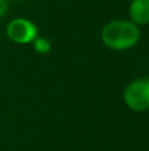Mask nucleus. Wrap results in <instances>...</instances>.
I'll return each instance as SVG.
<instances>
[{
    "instance_id": "nucleus-5",
    "label": "nucleus",
    "mask_w": 149,
    "mask_h": 151,
    "mask_svg": "<svg viewBox=\"0 0 149 151\" xmlns=\"http://www.w3.org/2000/svg\"><path fill=\"white\" fill-rule=\"evenodd\" d=\"M33 47H34V49H36L38 53L45 55V53H48L50 50L52 45H50V42H49V40H48V39L36 37V39H34V41H33Z\"/></svg>"
},
{
    "instance_id": "nucleus-3",
    "label": "nucleus",
    "mask_w": 149,
    "mask_h": 151,
    "mask_svg": "<svg viewBox=\"0 0 149 151\" xmlns=\"http://www.w3.org/2000/svg\"><path fill=\"white\" fill-rule=\"evenodd\" d=\"M5 32L11 41L21 45L31 44L34 41L36 37H38V29H37L36 24L24 17H17L9 21Z\"/></svg>"
},
{
    "instance_id": "nucleus-1",
    "label": "nucleus",
    "mask_w": 149,
    "mask_h": 151,
    "mask_svg": "<svg viewBox=\"0 0 149 151\" xmlns=\"http://www.w3.org/2000/svg\"><path fill=\"white\" fill-rule=\"evenodd\" d=\"M100 37L107 48L121 52L133 48L140 41L141 32L131 20H112L103 27Z\"/></svg>"
},
{
    "instance_id": "nucleus-2",
    "label": "nucleus",
    "mask_w": 149,
    "mask_h": 151,
    "mask_svg": "<svg viewBox=\"0 0 149 151\" xmlns=\"http://www.w3.org/2000/svg\"><path fill=\"white\" fill-rule=\"evenodd\" d=\"M124 104L133 111L149 109V77L137 78L127 85L123 93Z\"/></svg>"
},
{
    "instance_id": "nucleus-4",
    "label": "nucleus",
    "mask_w": 149,
    "mask_h": 151,
    "mask_svg": "<svg viewBox=\"0 0 149 151\" xmlns=\"http://www.w3.org/2000/svg\"><path fill=\"white\" fill-rule=\"evenodd\" d=\"M129 19L136 25L149 24V0H132L128 8Z\"/></svg>"
},
{
    "instance_id": "nucleus-6",
    "label": "nucleus",
    "mask_w": 149,
    "mask_h": 151,
    "mask_svg": "<svg viewBox=\"0 0 149 151\" xmlns=\"http://www.w3.org/2000/svg\"><path fill=\"white\" fill-rule=\"evenodd\" d=\"M8 12V0H0V19Z\"/></svg>"
}]
</instances>
